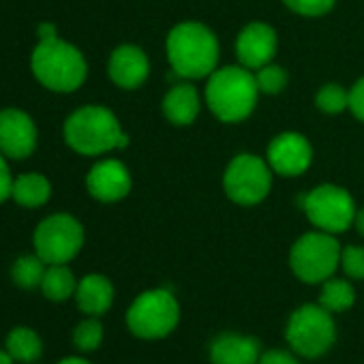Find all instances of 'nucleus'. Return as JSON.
Instances as JSON below:
<instances>
[{
  "label": "nucleus",
  "mask_w": 364,
  "mask_h": 364,
  "mask_svg": "<svg viewBox=\"0 0 364 364\" xmlns=\"http://www.w3.org/2000/svg\"><path fill=\"white\" fill-rule=\"evenodd\" d=\"M257 82L247 67H223L208 75L206 101L213 114L223 122L245 120L257 103Z\"/></svg>",
  "instance_id": "7ed1b4c3"
},
{
  "label": "nucleus",
  "mask_w": 364,
  "mask_h": 364,
  "mask_svg": "<svg viewBox=\"0 0 364 364\" xmlns=\"http://www.w3.org/2000/svg\"><path fill=\"white\" fill-rule=\"evenodd\" d=\"M353 225H355V232H358L360 236H364V208H362V210H355Z\"/></svg>",
  "instance_id": "473e14b6"
},
{
  "label": "nucleus",
  "mask_w": 364,
  "mask_h": 364,
  "mask_svg": "<svg viewBox=\"0 0 364 364\" xmlns=\"http://www.w3.org/2000/svg\"><path fill=\"white\" fill-rule=\"evenodd\" d=\"M257 364H300L291 349H268L259 355Z\"/></svg>",
  "instance_id": "c85d7f7f"
},
{
  "label": "nucleus",
  "mask_w": 364,
  "mask_h": 364,
  "mask_svg": "<svg viewBox=\"0 0 364 364\" xmlns=\"http://www.w3.org/2000/svg\"><path fill=\"white\" fill-rule=\"evenodd\" d=\"M86 187L90 191V196L99 202H118L122 198L129 196L131 191V176H129V169L116 161V159H105V161H99L88 178H86Z\"/></svg>",
  "instance_id": "ddd939ff"
},
{
  "label": "nucleus",
  "mask_w": 364,
  "mask_h": 364,
  "mask_svg": "<svg viewBox=\"0 0 364 364\" xmlns=\"http://www.w3.org/2000/svg\"><path fill=\"white\" fill-rule=\"evenodd\" d=\"M355 302V289L349 281L345 279H328L321 283V291H319V304L334 313H345L353 306Z\"/></svg>",
  "instance_id": "aec40b11"
},
{
  "label": "nucleus",
  "mask_w": 364,
  "mask_h": 364,
  "mask_svg": "<svg viewBox=\"0 0 364 364\" xmlns=\"http://www.w3.org/2000/svg\"><path fill=\"white\" fill-rule=\"evenodd\" d=\"M167 60L182 77H206L217 71L219 41L208 26L200 22H182L167 35Z\"/></svg>",
  "instance_id": "f257e3e1"
},
{
  "label": "nucleus",
  "mask_w": 364,
  "mask_h": 364,
  "mask_svg": "<svg viewBox=\"0 0 364 364\" xmlns=\"http://www.w3.org/2000/svg\"><path fill=\"white\" fill-rule=\"evenodd\" d=\"M107 71L116 86H120L124 90H133L146 82L150 63H148L144 50H139L135 46H120L112 52Z\"/></svg>",
  "instance_id": "2eb2a0df"
},
{
  "label": "nucleus",
  "mask_w": 364,
  "mask_h": 364,
  "mask_svg": "<svg viewBox=\"0 0 364 364\" xmlns=\"http://www.w3.org/2000/svg\"><path fill=\"white\" fill-rule=\"evenodd\" d=\"M315 103L323 114H341L349 107V92L338 84H326L319 88Z\"/></svg>",
  "instance_id": "b1692460"
},
{
  "label": "nucleus",
  "mask_w": 364,
  "mask_h": 364,
  "mask_svg": "<svg viewBox=\"0 0 364 364\" xmlns=\"http://www.w3.org/2000/svg\"><path fill=\"white\" fill-rule=\"evenodd\" d=\"M75 298L82 313L90 317H99L105 311H109L114 302V285L103 274H88L80 281L75 289Z\"/></svg>",
  "instance_id": "f3484780"
},
{
  "label": "nucleus",
  "mask_w": 364,
  "mask_h": 364,
  "mask_svg": "<svg viewBox=\"0 0 364 364\" xmlns=\"http://www.w3.org/2000/svg\"><path fill=\"white\" fill-rule=\"evenodd\" d=\"M223 187L232 202L240 206H255L272 189V167L255 154H238L225 169Z\"/></svg>",
  "instance_id": "6e6552de"
},
{
  "label": "nucleus",
  "mask_w": 364,
  "mask_h": 364,
  "mask_svg": "<svg viewBox=\"0 0 364 364\" xmlns=\"http://www.w3.org/2000/svg\"><path fill=\"white\" fill-rule=\"evenodd\" d=\"M341 245L334 234L309 232L300 236L289 251L291 272L309 285L328 281L341 266Z\"/></svg>",
  "instance_id": "423d86ee"
},
{
  "label": "nucleus",
  "mask_w": 364,
  "mask_h": 364,
  "mask_svg": "<svg viewBox=\"0 0 364 364\" xmlns=\"http://www.w3.org/2000/svg\"><path fill=\"white\" fill-rule=\"evenodd\" d=\"M41 349H43L41 338L31 328H16L7 336V351L11 353L14 360L35 362L41 355Z\"/></svg>",
  "instance_id": "4be33fe9"
},
{
  "label": "nucleus",
  "mask_w": 364,
  "mask_h": 364,
  "mask_svg": "<svg viewBox=\"0 0 364 364\" xmlns=\"http://www.w3.org/2000/svg\"><path fill=\"white\" fill-rule=\"evenodd\" d=\"M11 274H14V281L22 289H33V287L41 285V281L46 277V262L39 255H24L14 264Z\"/></svg>",
  "instance_id": "5701e85b"
},
{
  "label": "nucleus",
  "mask_w": 364,
  "mask_h": 364,
  "mask_svg": "<svg viewBox=\"0 0 364 364\" xmlns=\"http://www.w3.org/2000/svg\"><path fill=\"white\" fill-rule=\"evenodd\" d=\"M41 289H43L46 298H50L52 302H63L75 294L77 283H75L73 272L65 264H50V268L46 270V277L41 281Z\"/></svg>",
  "instance_id": "412c9836"
},
{
  "label": "nucleus",
  "mask_w": 364,
  "mask_h": 364,
  "mask_svg": "<svg viewBox=\"0 0 364 364\" xmlns=\"http://www.w3.org/2000/svg\"><path fill=\"white\" fill-rule=\"evenodd\" d=\"M283 3L287 9H291L298 16L319 18V16H326L334 7L336 0H283Z\"/></svg>",
  "instance_id": "cd10ccee"
},
{
  "label": "nucleus",
  "mask_w": 364,
  "mask_h": 364,
  "mask_svg": "<svg viewBox=\"0 0 364 364\" xmlns=\"http://www.w3.org/2000/svg\"><path fill=\"white\" fill-rule=\"evenodd\" d=\"M313 161V148L300 133H281L268 146V165L281 176H300Z\"/></svg>",
  "instance_id": "f8f14e48"
},
{
  "label": "nucleus",
  "mask_w": 364,
  "mask_h": 364,
  "mask_svg": "<svg viewBox=\"0 0 364 364\" xmlns=\"http://www.w3.org/2000/svg\"><path fill=\"white\" fill-rule=\"evenodd\" d=\"M287 71L279 65H264L262 69H257V75H255V82H257V88L259 92L264 95H279L285 90L287 86Z\"/></svg>",
  "instance_id": "393cba45"
},
{
  "label": "nucleus",
  "mask_w": 364,
  "mask_h": 364,
  "mask_svg": "<svg viewBox=\"0 0 364 364\" xmlns=\"http://www.w3.org/2000/svg\"><path fill=\"white\" fill-rule=\"evenodd\" d=\"M0 364H14V358H11L9 351H3V349H0Z\"/></svg>",
  "instance_id": "f704fd0d"
},
{
  "label": "nucleus",
  "mask_w": 364,
  "mask_h": 364,
  "mask_svg": "<svg viewBox=\"0 0 364 364\" xmlns=\"http://www.w3.org/2000/svg\"><path fill=\"white\" fill-rule=\"evenodd\" d=\"M11 189H14V178H11L9 165L5 161V154L0 152V204L11 198Z\"/></svg>",
  "instance_id": "7c9ffc66"
},
{
  "label": "nucleus",
  "mask_w": 364,
  "mask_h": 364,
  "mask_svg": "<svg viewBox=\"0 0 364 364\" xmlns=\"http://www.w3.org/2000/svg\"><path fill=\"white\" fill-rule=\"evenodd\" d=\"M52 196L50 180L41 173H22L14 180L11 198L24 208H39Z\"/></svg>",
  "instance_id": "6ab92c4d"
},
{
  "label": "nucleus",
  "mask_w": 364,
  "mask_h": 364,
  "mask_svg": "<svg viewBox=\"0 0 364 364\" xmlns=\"http://www.w3.org/2000/svg\"><path fill=\"white\" fill-rule=\"evenodd\" d=\"M65 139L75 152L86 156L103 154L129 144L118 118L103 105H86L73 112L65 122Z\"/></svg>",
  "instance_id": "f03ea898"
},
{
  "label": "nucleus",
  "mask_w": 364,
  "mask_h": 364,
  "mask_svg": "<svg viewBox=\"0 0 364 364\" xmlns=\"http://www.w3.org/2000/svg\"><path fill=\"white\" fill-rule=\"evenodd\" d=\"M349 109L358 120L364 122V77L349 88Z\"/></svg>",
  "instance_id": "c756f323"
},
{
  "label": "nucleus",
  "mask_w": 364,
  "mask_h": 364,
  "mask_svg": "<svg viewBox=\"0 0 364 364\" xmlns=\"http://www.w3.org/2000/svg\"><path fill=\"white\" fill-rule=\"evenodd\" d=\"M58 364H90V362L84 360V358H65V360H60Z\"/></svg>",
  "instance_id": "72a5a7b5"
},
{
  "label": "nucleus",
  "mask_w": 364,
  "mask_h": 364,
  "mask_svg": "<svg viewBox=\"0 0 364 364\" xmlns=\"http://www.w3.org/2000/svg\"><path fill=\"white\" fill-rule=\"evenodd\" d=\"M236 54L242 67L262 69L277 54V33L264 22H253L245 26L236 39Z\"/></svg>",
  "instance_id": "4468645a"
},
{
  "label": "nucleus",
  "mask_w": 364,
  "mask_h": 364,
  "mask_svg": "<svg viewBox=\"0 0 364 364\" xmlns=\"http://www.w3.org/2000/svg\"><path fill=\"white\" fill-rule=\"evenodd\" d=\"M73 343L82 351H92L103 343V323L99 319H84L73 330Z\"/></svg>",
  "instance_id": "a878e982"
},
{
  "label": "nucleus",
  "mask_w": 364,
  "mask_h": 364,
  "mask_svg": "<svg viewBox=\"0 0 364 364\" xmlns=\"http://www.w3.org/2000/svg\"><path fill=\"white\" fill-rule=\"evenodd\" d=\"M31 67L35 77L54 92L77 90L88 73L82 52L58 37L39 41V46L33 52Z\"/></svg>",
  "instance_id": "20e7f679"
},
{
  "label": "nucleus",
  "mask_w": 364,
  "mask_h": 364,
  "mask_svg": "<svg viewBox=\"0 0 364 364\" xmlns=\"http://www.w3.org/2000/svg\"><path fill=\"white\" fill-rule=\"evenodd\" d=\"M37 37H39V41L56 39V37H58V33H56V26H54V24H50V22H43V24L37 28Z\"/></svg>",
  "instance_id": "2f4dec72"
},
{
  "label": "nucleus",
  "mask_w": 364,
  "mask_h": 364,
  "mask_svg": "<svg viewBox=\"0 0 364 364\" xmlns=\"http://www.w3.org/2000/svg\"><path fill=\"white\" fill-rule=\"evenodd\" d=\"M341 268L353 281H364V247H345L341 251Z\"/></svg>",
  "instance_id": "bb28decb"
},
{
  "label": "nucleus",
  "mask_w": 364,
  "mask_h": 364,
  "mask_svg": "<svg viewBox=\"0 0 364 364\" xmlns=\"http://www.w3.org/2000/svg\"><path fill=\"white\" fill-rule=\"evenodd\" d=\"M180 321V306L171 291L148 289L139 294L127 311L129 330L144 341L169 336Z\"/></svg>",
  "instance_id": "0eeeda50"
},
{
  "label": "nucleus",
  "mask_w": 364,
  "mask_h": 364,
  "mask_svg": "<svg viewBox=\"0 0 364 364\" xmlns=\"http://www.w3.org/2000/svg\"><path fill=\"white\" fill-rule=\"evenodd\" d=\"M210 362L213 364H257L259 362V343L247 334H219L210 343Z\"/></svg>",
  "instance_id": "dca6fc26"
},
{
  "label": "nucleus",
  "mask_w": 364,
  "mask_h": 364,
  "mask_svg": "<svg viewBox=\"0 0 364 364\" xmlns=\"http://www.w3.org/2000/svg\"><path fill=\"white\" fill-rule=\"evenodd\" d=\"M84 245V228L71 215H52L35 232L37 255L46 264L71 262Z\"/></svg>",
  "instance_id": "9d476101"
},
{
  "label": "nucleus",
  "mask_w": 364,
  "mask_h": 364,
  "mask_svg": "<svg viewBox=\"0 0 364 364\" xmlns=\"http://www.w3.org/2000/svg\"><path fill=\"white\" fill-rule=\"evenodd\" d=\"M302 210L306 219L319 230L328 234H341L353 225L355 204L351 196L334 185H321L304 196Z\"/></svg>",
  "instance_id": "1a4fd4ad"
},
{
  "label": "nucleus",
  "mask_w": 364,
  "mask_h": 364,
  "mask_svg": "<svg viewBox=\"0 0 364 364\" xmlns=\"http://www.w3.org/2000/svg\"><path fill=\"white\" fill-rule=\"evenodd\" d=\"M289 349L302 358H321L336 341V323L332 313L317 304H302L296 309L285 328Z\"/></svg>",
  "instance_id": "39448f33"
},
{
  "label": "nucleus",
  "mask_w": 364,
  "mask_h": 364,
  "mask_svg": "<svg viewBox=\"0 0 364 364\" xmlns=\"http://www.w3.org/2000/svg\"><path fill=\"white\" fill-rule=\"evenodd\" d=\"M200 95L191 84H178L171 86L163 99V114L171 124L185 127L196 122L200 114Z\"/></svg>",
  "instance_id": "a211bd4d"
},
{
  "label": "nucleus",
  "mask_w": 364,
  "mask_h": 364,
  "mask_svg": "<svg viewBox=\"0 0 364 364\" xmlns=\"http://www.w3.org/2000/svg\"><path fill=\"white\" fill-rule=\"evenodd\" d=\"M37 148V127L33 118L16 107L0 112V152L9 159L22 161Z\"/></svg>",
  "instance_id": "9b49d317"
}]
</instances>
